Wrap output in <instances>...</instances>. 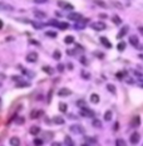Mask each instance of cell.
I'll use <instances>...</instances> for the list:
<instances>
[{"label":"cell","mask_w":143,"mask_h":146,"mask_svg":"<svg viewBox=\"0 0 143 146\" xmlns=\"http://www.w3.org/2000/svg\"><path fill=\"white\" fill-rule=\"evenodd\" d=\"M80 115L83 116V117H94L95 116V113H94V111H92L90 108H88V107H80Z\"/></svg>","instance_id":"obj_1"},{"label":"cell","mask_w":143,"mask_h":146,"mask_svg":"<svg viewBox=\"0 0 143 146\" xmlns=\"http://www.w3.org/2000/svg\"><path fill=\"white\" fill-rule=\"evenodd\" d=\"M90 28L94 30H104V29H107V25L103 21H93V23H90Z\"/></svg>","instance_id":"obj_2"},{"label":"cell","mask_w":143,"mask_h":146,"mask_svg":"<svg viewBox=\"0 0 143 146\" xmlns=\"http://www.w3.org/2000/svg\"><path fill=\"white\" fill-rule=\"evenodd\" d=\"M58 6L63 8L64 10H73L74 9V6L70 3H67V1H64V0H59V1H58Z\"/></svg>","instance_id":"obj_3"},{"label":"cell","mask_w":143,"mask_h":146,"mask_svg":"<svg viewBox=\"0 0 143 146\" xmlns=\"http://www.w3.org/2000/svg\"><path fill=\"white\" fill-rule=\"evenodd\" d=\"M129 43L135 48V49H142V47L139 46V39H138V36L137 35H132L131 38H129Z\"/></svg>","instance_id":"obj_4"},{"label":"cell","mask_w":143,"mask_h":146,"mask_svg":"<svg viewBox=\"0 0 143 146\" xmlns=\"http://www.w3.org/2000/svg\"><path fill=\"white\" fill-rule=\"evenodd\" d=\"M69 128H70V131H72L73 134H77V135L84 134V128H83L82 126H79V125H73V126H70Z\"/></svg>","instance_id":"obj_5"},{"label":"cell","mask_w":143,"mask_h":146,"mask_svg":"<svg viewBox=\"0 0 143 146\" xmlns=\"http://www.w3.org/2000/svg\"><path fill=\"white\" fill-rule=\"evenodd\" d=\"M38 61V53L36 52H30L28 55H26V62L29 63H35Z\"/></svg>","instance_id":"obj_6"},{"label":"cell","mask_w":143,"mask_h":146,"mask_svg":"<svg viewBox=\"0 0 143 146\" xmlns=\"http://www.w3.org/2000/svg\"><path fill=\"white\" fill-rule=\"evenodd\" d=\"M82 18H83L82 14H79V13H70L69 15H68V19L72 20V21H78V20H80Z\"/></svg>","instance_id":"obj_7"},{"label":"cell","mask_w":143,"mask_h":146,"mask_svg":"<svg viewBox=\"0 0 143 146\" xmlns=\"http://www.w3.org/2000/svg\"><path fill=\"white\" fill-rule=\"evenodd\" d=\"M58 94H59L60 97H67V96H70V94H72V91L69 88H65V87H64V88H60L59 90Z\"/></svg>","instance_id":"obj_8"},{"label":"cell","mask_w":143,"mask_h":146,"mask_svg":"<svg viewBox=\"0 0 143 146\" xmlns=\"http://www.w3.org/2000/svg\"><path fill=\"white\" fill-rule=\"evenodd\" d=\"M139 138H141V135L138 134V132H133L132 135H131V144H138L139 142Z\"/></svg>","instance_id":"obj_9"},{"label":"cell","mask_w":143,"mask_h":146,"mask_svg":"<svg viewBox=\"0 0 143 146\" xmlns=\"http://www.w3.org/2000/svg\"><path fill=\"white\" fill-rule=\"evenodd\" d=\"M101 43H102V44L105 47V48H112V43L108 40V38H107V36H101Z\"/></svg>","instance_id":"obj_10"},{"label":"cell","mask_w":143,"mask_h":146,"mask_svg":"<svg viewBox=\"0 0 143 146\" xmlns=\"http://www.w3.org/2000/svg\"><path fill=\"white\" fill-rule=\"evenodd\" d=\"M127 33H128V27H127V25H124V27L119 30V33L117 34V38H118V39H122Z\"/></svg>","instance_id":"obj_11"},{"label":"cell","mask_w":143,"mask_h":146,"mask_svg":"<svg viewBox=\"0 0 143 146\" xmlns=\"http://www.w3.org/2000/svg\"><path fill=\"white\" fill-rule=\"evenodd\" d=\"M131 125H132V127H138L141 125V117H139V116H135V117L132 120Z\"/></svg>","instance_id":"obj_12"},{"label":"cell","mask_w":143,"mask_h":146,"mask_svg":"<svg viewBox=\"0 0 143 146\" xmlns=\"http://www.w3.org/2000/svg\"><path fill=\"white\" fill-rule=\"evenodd\" d=\"M9 144L13 145V146H18V145H20V138L17 137V136H14V137H11L9 140Z\"/></svg>","instance_id":"obj_13"},{"label":"cell","mask_w":143,"mask_h":146,"mask_svg":"<svg viewBox=\"0 0 143 146\" xmlns=\"http://www.w3.org/2000/svg\"><path fill=\"white\" fill-rule=\"evenodd\" d=\"M90 102L94 103V105L99 103V96H98L97 93H92V94H90Z\"/></svg>","instance_id":"obj_14"},{"label":"cell","mask_w":143,"mask_h":146,"mask_svg":"<svg viewBox=\"0 0 143 146\" xmlns=\"http://www.w3.org/2000/svg\"><path fill=\"white\" fill-rule=\"evenodd\" d=\"M57 27L60 29V30H67V29L69 28V24H68V23H64V21H62V23H59V21H58Z\"/></svg>","instance_id":"obj_15"},{"label":"cell","mask_w":143,"mask_h":146,"mask_svg":"<svg viewBox=\"0 0 143 146\" xmlns=\"http://www.w3.org/2000/svg\"><path fill=\"white\" fill-rule=\"evenodd\" d=\"M53 121H54V123H57V125H63L64 123V119L60 117V116H55V117L53 119Z\"/></svg>","instance_id":"obj_16"},{"label":"cell","mask_w":143,"mask_h":146,"mask_svg":"<svg viewBox=\"0 0 143 146\" xmlns=\"http://www.w3.org/2000/svg\"><path fill=\"white\" fill-rule=\"evenodd\" d=\"M34 15H35L36 18H39V19L47 18V14H45L44 11H38V10H35V11H34Z\"/></svg>","instance_id":"obj_17"},{"label":"cell","mask_w":143,"mask_h":146,"mask_svg":"<svg viewBox=\"0 0 143 146\" xmlns=\"http://www.w3.org/2000/svg\"><path fill=\"white\" fill-rule=\"evenodd\" d=\"M92 125H93L95 128H102V121H99V120L94 119V120L92 121Z\"/></svg>","instance_id":"obj_18"},{"label":"cell","mask_w":143,"mask_h":146,"mask_svg":"<svg viewBox=\"0 0 143 146\" xmlns=\"http://www.w3.org/2000/svg\"><path fill=\"white\" fill-rule=\"evenodd\" d=\"M64 43L65 44H72V43H74V36L73 35H67L65 39H64Z\"/></svg>","instance_id":"obj_19"},{"label":"cell","mask_w":143,"mask_h":146,"mask_svg":"<svg viewBox=\"0 0 143 146\" xmlns=\"http://www.w3.org/2000/svg\"><path fill=\"white\" fill-rule=\"evenodd\" d=\"M94 4H97L98 6H101V8H107V3L103 1V0H93Z\"/></svg>","instance_id":"obj_20"},{"label":"cell","mask_w":143,"mask_h":146,"mask_svg":"<svg viewBox=\"0 0 143 146\" xmlns=\"http://www.w3.org/2000/svg\"><path fill=\"white\" fill-rule=\"evenodd\" d=\"M45 73H47V74H53V73H54V71H53V68L51 67H49V65H44V67L42 68Z\"/></svg>","instance_id":"obj_21"},{"label":"cell","mask_w":143,"mask_h":146,"mask_svg":"<svg viewBox=\"0 0 143 146\" xmlns=\"http://www.w3.org/2000/svg\"><path fill=\"white\" fill-rule=\"evenodd\" d=\"M53 58L54 59H57V61H59L60 58H62V53H60V50H54V53H53Z\"/></svg>","instance_id":"obj_22"},{"label":"cell","mask_w":143,"mask_h":146,"mask_svg":"<svg viewBox=\"0 0 143 146\" xmlns=\"http://www.w3.org/2000/svg\"><path fill=\"white\" fill-rule=\"evenodd\" d=\"M39 132H40V128L38 126H33L32 128H30V134H32V135H38Z\"/></svg>","instance_id":"obj_23"},{"label":"cell","mask_w":143,"mask_h":146,"mask_svg":"<svg viewBox=\"0 0 143 146\" xmlns=\"http://www.w3.org/2000/svg\"><path fill=\"white\" fill-rule=\"evenodd\" d=\"M112 117H113L112 111H107V112L104 113V120H105V121H110V120H112Z\"/></svg>","instance_id":"obj_24"},{"label":"cell","mask_w":143,"mask_h":146,"mask_svg":"<svg viewBox=\"0 0 143 146\" xmlns=\"http://www.w3.org/2000/svg\"><path fill=\"white\" fill-rule=\"evenodd\" d=\"M64 144H65V145H68V146H70V145H74V141L72 140V137L65 136V138H64Z\"/></svg>","instance_id":"obj_25"},{"label":"cell","mask_w":143,"mask_h":146,"mask_svg":"<svg viewBox=\"0 0 143 146\" xmlns=\"http://www.w3.org/2000/svg\"><path fill=\"white\" fill-rule=\"evenodd\" d=\"M59 111L60 112H67V103H64V102H60L59 103Z\"/></svg>","instance_id":"obj_26"},{"label":"cell","mask_w":143,"mask_h":146,"mask_svg":"<svg viewBox=\"0 0 143 146\" xmlns=\"http://www.w3.org/2000/svg\"><path fill=\"white\" fill-rule=\"evenodd\" d=\"M112 21H113V23H114V24H117V25H119L120 23H122V19H120L118 15H114V17H113L112 18Z\"/></svg>","instance_id":"obj_27"},{"label":"cell","mask_w":143,"mask_h":146,"mask_svg":"<svg viewBox=\"0 0 143 146\" xmlns=\"http://www.w3.org/2000/svg\"><path fill=\"white\" fill-rule=\"evenodd\" d=\"M110 4L114 6V8H117V9H122V8H123V5L120 4V3H118V1H116V0H112Z\"/></svg>","instance_id":"obj_28"},{"label":"cell","mask_w":143,"mask_h":146,"mask_svg":"<svg viewBox=\"0 0 143 146\" xmlns=\"http://www.w3.org/2000/svg\"><path fill=\"white\" fill-rule=\"evenodd\" d=\"M45 35L49 36V38H57V32H53V30H49V32H45Z\"/></svg>","instance_id":"obj_29"},{"label":"cell","mask_w":143,"mask_h":146,"mask_svg":"<svg viewBox=\"0 0 143 146\" xmlns=\"http://www.w3.org/2000/svg\"><path fill=\"white\" fill-rule=\"evenodd\" d=\"M80 76H82V78H84V79H89V78H90V74H89L87 71H84V69L80 72Z\"/></svg>","instance_id":"obj_30"},{"label":"cell","mask_w":143,"mask_h":146,"mask_svg":"<svg viewBox=\"0 0 143 146\" xmlns=\"http://www.w3.org/2000/svg\"><path fill=\"white\" fill-rule=\"evenodd\" d=\"M117 48H118L119 52H123V50L126 49V42H120L119 44L117 46Z\"/></svg>","instance_id":"obj_31"},{"label":"cell","mask_w":143,"mask_h":146,"mask_svg":"<svg viewBox=\"0 0 143 146\" xmlns=\"http://www.w3.org/2000/svg\"><path fill=\"white\" fill-rule=\"evenodd\" d=\"M30 86V83H28V82H18L17 83V88H20V87H29Z\"/></svg>","instance_id":"obj_32"},{"label":"cell","mask_w":143,"mask_h":146,"mask_svg":"<svg viewBox=\"0 0 143 146\" xmlns=\"http://www.w3.org/2000/svg\"><path fill=\"white\" fill-rule=\"evenodd\" d=\"M42 113H43L42 111H33L32 113H30V116H32V119H36L38 116H39V115H42Z\"/></svg>","instance_id":"obj_33"},{"label":"cell","mask_w":143,"mask_h":146,"mask_svg":"<svg viewBox=\"0 0 143 146\" xmlns=\"http://www.w3.org/2000/svg\"><path fill=\"white\" fill-rule=\"evenodd\" d=\"M85 141H87V144H93V145L97 144V140L95 138H92V137H85Z\"/></svg>","instance_id":"obj_34"},{"label":"cell","mask_w":143,"mask_h":146,"mask_svg":"<svg viewBox=\"0 0 143 146\" xmlns=\"http://www.w3.org/2000/svg\"><path fill=\"white\" fill-rule=\"evenodd\" d=\"M107 88H108V91L109 92H112V93H116V87L114 86H113V84H107Z\"/></svg>","instance_id":"obj_35"},{"label":"cell","mask_w":143,"mask_h":146,"mask_svg":"<svg viewBox=\"0 0 143 146\" xmlns=\"http://www.w3.org/2000/svg\"><path fill=\"white\" fill-rule=\"evenodd\" d=\"M44 144V141L42 140V138H34V145H43Z\"/></svg>","instance_id":"obj_36"},{"label":"cell","mask_w":143,"mask_h":146,"mask_svg":"<svg viewBox=\"0 0 143 146\" xmlns=\"http://www.w3.org/2000/svg\"><path fill=\"white\" fill-rule=\"evenodd\" d=\"M124 76H126V72H118V73H117V78H118V79L124 78Z\"/></svg>","instance_id":"obj_37"},{"label":"cell","mask_w":143,"mask_h":146,"mask_svg":"<svg viewBox=\"0 0 143 146\" xmlns=\"http://www.w3.org/2000/svg\"><path fill=\"white\" fill-rule=\"evenodd\" d=\"M116 144H117L118 146H124V145H126V141H124V140H120V138H118V140L116 141Z\"/></svg>","instance_id":"obj_38"},{"label":"cell","mask_w":143,"mask_h":146,"mask_svg":"<svg viewBox=\"0 0 143 146\" xmlns=\"http://www.w3.org/2000/svg\"><path fill=\"white\" fill-rule=\"evenodd\" d=\"M32 25L35 27V29H42V27H43V24H38L35 21H32Z\"/></svg>","instance_id":"obj_39"},{"label":"cell","mask_w":143,"mask_h":146,"mask_svg":"<svg viewBox=\"0 0 143 146\" xmlns=\"http://www.w3.org/2000/svg\"><path fill=\"white\" fill-rule=\"evenodd\" d=\"M79 62H80L82 64H84V65H88V61L85 59V57H82L80 59H79Z\"/></svg>","instance_id":"obj_40"},{"label":"cell","mask_w":143,"mask_h":146,"mask_svg":"<svg viewBox=\"0 0 143 146\" xmlns=\"http://www.w3.org/2000/svg\"><path fill=\"white\" fill-rule=\"evenodd\" d=\"M77 105H78L79 107H84V106H85V101H83V100H79V101L77 102Z\"/></svg>","instance_id":"obj_41"},{"label":"cell","mask_w":143,"mask_h":146,"mask_svg":"<svg viewBox=\"0 0 143 146\" xmlns=\"http://www.w3.org/2000/svg\"><path fill=\"white\" fill-rule=\"evenodd\" d=\"M93 54H94V55H97L98 58H101V59H102V58L104 57V54H103V53H101V52H94Z\"/></svg>","instance_id":"obj_42"},{"label":"cell","mask_w":143,"mask_h":146,"mask_svg":"<svg viewBox=\"0 0 143 146\" xmlns=\"http://www.w3.org/2000/svg\"><path fill=\"white\" fill-rule=\"evenodd\" d=\"M33 1H34L35 4H44V3H47L48 0H33Z\"/></svg>","instance_id":"obj_43"},{"label":"cell","mask_w":143,"mask_h":146,"mask_svg":"<svg viewBox=\"0 0 143 146\" xmlns=\"http://www.w3.org/2000/svg\"><path fill=\"white\" fill-rule=\"evenodd\" d=\"M57 69H58V72H63V71H64V65H63V64H58Z\"/></svg>","instance_id":"obj_44"},{"label":"cell","mask_w":143,"mask_h":146,"mask_svg":"<svg viewBox=\"0 0 143 146\" xmlns=\"http://www.w3.org/2000/svg\"><path fill=\"white\" fill-rule=\"evenodd\" d=\"M15 122H17L18 123V125H21V123H24V119H23V117H19L17 121H15Z\"/></svg>","instance_id":"obj_45"},{"label":"cell","mask_w":143,"mask_h":146,"mask_svg":"<svg viewBox=\"0 0 143 146\" xmlns=\"http://www.w3.org/2000/svg\"><path fill=\"white\" fill-rule=\"evenodd\" d=\"M68 54H69V55H75V53H77V52H75V50H70V49H68V52H67Z\"/></svg>","instance_id":"obj_46"},{"label":"cell","mask_w":143,"mask_h":146,"mask_svg":"<svg viewBox=\"0 0 143 146\" xmlns=\"http://www.w3.org/2000/svg\"><path fill=\"white\" fill-rule=\"evenodd\" d=\"M11 79H13V81H19V79H21V77H19V76H13Z\"/></svg>","instance_id":"obj_47"},{"label":"cell","mask_w":143,"mask_h":146,"mask_svg":"<svg viewBox=\"0 0 143 146\" xmlns=\"http://www.w3.org/2000/svg\"><path fill=\"white\" fill-rule=\"evenodd\" d=\"M138 86L141 87V88H143V78H141L139 81H138Z\"/></svg>","instance_id":"obj_48"},{"label":"cell","mask_w":143,"mask_h":146,"mask_svg":"<svg viewBox=\"0 0 143 146\" xmlns=\"http://www.w3.org/2000/svg\"><path fill=\"white\" fill-rule=\"evenodd\" d=\"M99 18H102V19H107V14H99Z\"/></svg>","instance_id":"obj_49"},{"label":"cell","mask_w":143,"mask_h":146,"mask_svg":"<svg viewBox=\"0 0 143 146\" xmlns=\"http://www.w3.org/2000/svg\"><path fill=\"white\" fill-rule=\"evenodd\" d=\"M51 145H53V146H60L62 144H60V142H51Z\"/></svg>","instance_id":"obj_50"},{"label":"cell","mask_w":143,"mask_h":146,"mask_svg":"<svg viewBox=\"0 0 143 146\" xmlns=\"http://www.w3.org/2000/svg\"><path fill=\"white\" fill-rule=\"evenodd\" d=\"M138 32H139V33L143 35V27H139V28H138Z\"/></svg>","instance_id":"obj_51"},{"label":"cell","mask_w":143,"mask_h":146,"mask_svg":"<svg viewBox=\"0 0 143 146\" xmlns=\"http://www.w3.org/2000/svg\"><path fill=\"white\" fill-rule=\"evenodd\" d=\"M68 67H69V69H70V71H72V69H73V68H74V65H73V64H72V63H69V64H68Z\"/></svg>","instance_id":"obj_52"},{"label":"cell","mask_w":143,"mask_h":146,"mask_svg":"<svg viewBox=\"0 0 143 146\" xmlns=\"http://www.w3.org/2000/svg\"><path fill=\"white\" fill-rule=\"evenodd\" d=\"M68 116H69V119H72V120H75V116H74V115H68Z\"/></svg>","instance_id":"obj_53"},{"label":"cell","mask_w":143,"mask_h":146,"mask_svg":"<svg viewBox=\"0 0 143 146\" xmlns=\"http://www.w3.org/2000/svg\"><path fill=\"white\" fill-rule=\"evenodd\" d=\"M3 27H4V23H3V21H1V20H0V29H1Z\"/></svg>","instance_id":"obj_54"},{"label":"cell","mask_w":143,"mask_h":146,"mask_svg":"<svg viewBox=\"0 0 143 146\" xmlns=\"http://www.w3.org/2000/svg\"><path fill=\"white\" fill-rule=\"evenodd\" d=\"M4 5H5V4H3V3H0V9H4V8H3Z\"/></svg>","instance_id":"obj_55"},{"label":"cell","mask_w":143,"mask_h":146,"mask_svg":"<svg viewBox=\"0 0 143 146\" xmlns=\"http://www.w3.org/2000/svg\"><path fill=\"white\" fill-rule=\"evenodd\" d=\"M114 130H116V131L118 130V123H116V125H114Z\"/></svg>","instance_id":"obj_56"},{"label":"cell","mask_w":143,"mask_h":146,"mask_svg":"<svg viewBox=\"0 0 143 146\" xmlns=\"http://www.w3.org/2000/svg\"><path fill=\"white\" fill-rule=\"evenodd\" d=\"M0 102H1V100H0Z\"/></svg>","instance_id":"obj_57"}]
</instances>
